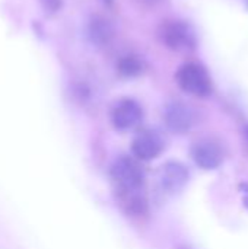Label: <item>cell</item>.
<instances>
[{
  "label": "cell",
  "instance_id": "cell-13",
  "mask_svg": "<svg viewBox=\"0 0 248 249\" xmlns=\"http://www.w3.org/2000/svg\"><path fill=\"white\" fill-rule=\"evenodd\" d=\"M102 1H104L105 4H108V6H110V4H113V0H102Z\"/></svg>",
  "mask_w": 248,
  "mask_h": 249
},
{
  "label": "cell",
  "instance_id": "cell-3",
  "mask_svg": "<svg viewBox=\"0 0 248 249\" xmlns=\"http://www.w3.org/2000/svg\"><path fill=\"white\" fill-rule=\"evenodd\" d=\"M159 38L172 51H191L197 44L196 31L183 20H167L159 28Z\"/></svg>",
  "mask_w": 248,
  "mask_h": 249
},
{
  "label": "cell",
  "instance_id": "cell-10",
  "mask_svg": "<svg viewBox=\"0 0 248 249\" xmlns=\"http://www.w3.org/2000/svg\"><path fill=\"white\" fill-rule=\"evenodd\" d=\"M117 69L124 77H136L143 71V63L136 55H126L118 61Z\"/></svg>",
  "mask_w": 248,
  "mask_h": 249
},
{
  "label": "cell",
  "instance_id": "cell-4",
  "mask_svg": "<svg viewBox=\"0 0 248 249\" xmlns=\"http://www.w3.org/2000/svg\"><path fill=\"white\" fill-rule=\"evenodd\" d=\"M164 120L167 127L178 134L187 133L196 123V112L194 109L181 101L170 102L164 111Z\"/></svg>",
  "mask_w": 248,
  "mask_h": 249
},
{
  "label": "cell",
  "instance_id": "cell-2",
  "mask_svg": "<svg viewBox=\"0 0 248 249\" xmlns=\"http://www.w3.org/2000/svg\"><path fill=\"white\" fill-rule=\"evenodd\" d=\"M178 86L189 95L206 98L212 93L213 85L208 70L199 63H186L177 71Z\"/></svg>",
  "mask_w": 248,
  "mask_h": 249
},
{
  "label": "cell",
  "instance_id": "cell-1",
  "mask_svg": "<svg viewBox=\"0 0 248 249\" xmlns=\"http://www.w3.org/2000/svg\"><path fill=\"white\" fill-rule=\"evenodd\" d=\"M111 179L120 196L121 203L134 214L143 213L146 200L143 196L145 174L139 162L129 156L115 159L111 166Z\"/></svg>",
  "mask_w": 248,
  "mask_h": 249
},
{
  "label": "cell",
  "instance_id": "cell-8",
  "mask_svg": "<svg viewBox=\"0 0 248 249\" xmlns=\"http://www.w3.org/2000/svg\"><path fill=\"white\" fill-rule=\"evenodd\" d=\"M191 156L197 166L208 171L219 168L224 160V152L221 146L209 139L197 142L191 149Z\"/></svg>",
  "mask_w": 248,
  "mask_h": 249
},
{
  "label": "cell",
  "instance_id": "cell-7",
  "mask_svg": "<svg viewBox=\"0 0 248 249\" xmlns=\"http://www.w3.org/2000/svg\"><path fill=\"white\" fill-rule=\"evenodd\" d=\"M164 146L165 143L162 136L153 130H143L134 137L132 143L134 156L142 160H152L158 158L162 153Z\"/></svg>",
  "mask_w": 248,
  "mask_h": 249
},
{
  "label": "cell",
  "instance_id": "cell-5",
  "mask_svg": "<svg viewBox=\"0 0 248 249\" xmlns=\"http://www.w3.org/2000/svg\"><path fill=\"white\" fill-rule=\"evenodd\" d=\"M189 178H190L189 169L183 163L175 160L164 163L158 174L159 187L167 194L180 193L189 182Z\"/></svg>",
  "mask_w": 248,
  "mask_h": 249
},
{
  "label": "cell",
  "instance_id": "cell-12",
  "mask_svg": "<svg viewBox=\"0 0 248 249\" xmlns=\"http://www.w3.org/2000/svg\"><path fill=\"white\" fill-rule=\"evenodd\" d=\"M134 1H137L140 6H143V7H151V6H155V3L158 1V0H134Z\"/></svg>",
  "mask_w": 248,
  "mask_h": 249
},
{
  "label": "cell",
  "instance_id": "cell-6",
  "mask_svg": "<svg viewBox=\"0 0 248 249\" xmlns=\"http://www.w3.org/2000/svg\"><path fill=\"white\" fill-rule=\"evenodd\" d=\"M143 118V109L134 99H121L111 111V123L117 130L134 128Z\"/></svg>",
  "mask_w": 248,
  "mask_h": 249
},
{
  "label": "cell",
  "instance_id": "cell-11",
  "mask_svg": "<svg viewBox=\"0 0 248 249\" xmlns=\"http://www.w3.org/2000/svg\"><path fill=\"white\" fill-rule=\"evenodd\" d=\"M41 3L44 4V7L47 10H51V12H56L58 7H60V0H41Z\"/></svg>",
  "mask_w": 248,
  "mask_h": 249
},
{
  "label": "cell",
  "instance_id": "cell-14",
  "mask_svg": "<svg viewBox=\"0 0 248 249\" xmlns=\"http://www.w3.org/2000/svg\"><path fill=\"white\" fill-rule=\"evenodd\" d=\"M244 134H246V139H247V143H248V125L246 127V130H244Z\"/></svg>",
  "mask_w": 248,
  "mask_h": 249
},
{
  "label": "cell",
  "instance_id": "cell-9",
  "mask_svg": "<svg viewBox=\"0 0 248 249\" xmlns=\"http://www.w3.org/2000/svg\"><path fill=\"white\" fill-rule=\"evenodd\" d=\"M88 35L94 45L104 47L111 42V39L114 36V28L108 19H105L102 16H94L89 22Z\"/></svg>",
  "mask_w": 248,
  "mask_h": 249
}]
</instances>
